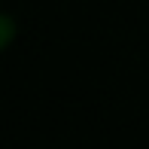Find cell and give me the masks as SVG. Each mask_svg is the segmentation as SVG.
I'll return each mask as SVG.
<instances>
[{"instance_id": "cell-1", "label": "cell", "mask_w": 149, "mask_h": 149, "mask_svg": "<svg viewBox=\"0 0 149 149\" xmlns=\"http://www.w3.org/2000/svg\"><path fill=\"white\" fill-rule=\"evenodd\" d=\"M3 37H0V46H9V40H12V18L9 15H3Z\"/></svg>"}]
</instances>
